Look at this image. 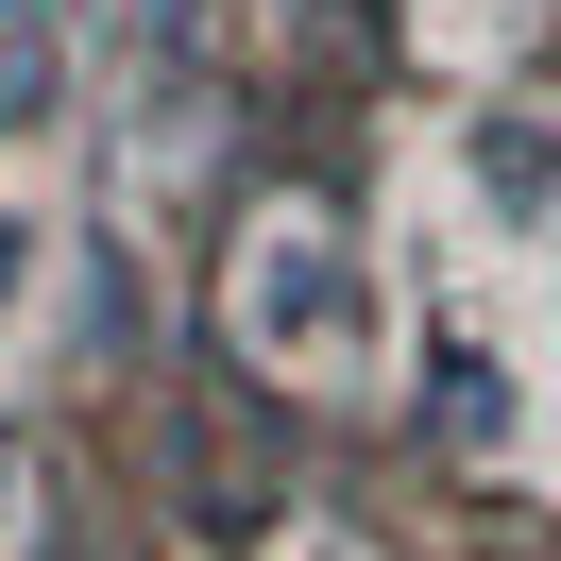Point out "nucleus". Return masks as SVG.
Returning a JSON list of instances; mask_svg holds the SVG:
<instances>
[{"instance_id": "1", "label": "nucleus", "mask_w": 561, "mask_h": 561, "mask_svg": "<svg viewBox=\"0 0 561 561\" xmlns=\"http://www.w3.org/2000/svg\"><path fill=\"white\" fill-rule=\"evenodd\" d=\"M255 341H273V357L357 341V273H341V239H255Z\"/></svg>"}, {"instance_id": "2", "label": "nucleus", "mask_w": 561, "mask_h": 561, "mask_svg": "<svg viewBox=\"0 0 561 561\" xmlns=\"http://www.w3.org/2000/svg\"><path fill=\"white\" fill-rule=\"evenodd\" d=\"M51 85H69V51H51V0H0V137H35Z\"/></svg>"}, {"instance_id": "3", "label": "nucleus", "mask_w": 561, "mask_h": 561, "mask_svg": "<svg viewBox=\"0 0 561 561\" xmlns=\"http://www.w3.org/2000/svg\"><path fill=\"white\" fill-rule=\"evenodd\" d=\"M477 187H493V205H561V137H545V119H493V137H477Z\"/></svg>"}, {"instance_id": "4", "label": "nucleus", "mask_w": 561, "mask_h": 561, "mask_svg": "<svg viewBox=\"0 0 561 561\" xmlns=\"http://www.w3.org/2000/svg\"><path fill=\"white\" fill-rule=\"evenodd\" d=\"M443 425H459V443H493V425H511V391H493V357H443Z\"/></svg>"}, {"instance_id": "5", "label": "nucleus", "mask_w": 561, "mask_h": 561, "mask_svg": "<svg viewBox=\"0 0 561 561\" xmlns=\"http://www.w3.org/2000/svg\"><path fill=\"white\" fill-rule=\"evenodd\" d=\"M18 273H35V239H18V221H0V307H18Z\"/></svg>"}]
</instances>
